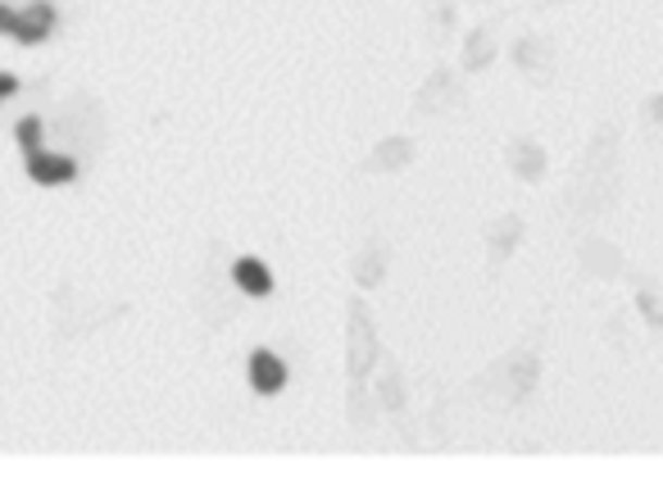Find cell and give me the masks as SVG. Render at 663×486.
<instances>
[{"label": "cell", "instance_id": "6da1fadb", "mask_svg": "<svg viewBox=\"0 0 663 486\" xmlns=\"http://www.w3.org/2000/svg\"><path fill=\"white\" fill-rule=\"evenodd\" d=\"M50 28H55V10L46 5V0H33V5H0V33L23 41V46H41L50 37Z\"/></svg>", "mask_w": 663, "mask_h": 486}, {"label": "cell", "instance_id": "7a4b0ae2", "mask_svg": "<svg viewBox=\"0 0 663 486\" xmlns=\"http://www.w3.org/2000/svg\"><path fill=\"white\" fill-rule=\"evenodd\" d=\"M377 360V327H373V314L364 310L360 300H354L350 310V377H354V400L364 391V377Z\"/></svg>", "mask_w": 663, "mask_h": 486}, {"label": "cell", "instance_id": "3957f363", "mask_svg": "<svg viewBox=\"0 0 663 486\" xmlns=\"http://www.w3.org/2000/svg\"><path fill=\"white\" fill-rule=\"evenodd\" d=\"M28 173H33V183H41V187H64V183H73V177H78V160L28 150Z\"/></svg>", "mask_w": 663, "mask_h": 486}, {"label": "cell", "instance_id": "277c9868", "mask_svg": "<svg viewBox=\"0 0 663 486\" xmlns=\"http://www.w3.org/2000/svg\"><path fill=\"white\" fill-rule=\"evenodd\" d=\"M250 387L260 396H277L287 387V364L277 360L273 350H254L250 354Z\"/></svg>", "mask_w": 663, "mask_h": 486}, {"label": "cell", "instance_id": "5b68a950", "mask_svg": "<svg viewBox=\"0 0 663 486\" xmlns=\"http://www.w3.org/2000/svg\"><path fill=\"white\" fill-rule=\"evenodd\" d=\"M233 283L241 287V296H250V300H260V296H268L273 291V273H268V264L264 260H237L233 264Z\"/></svg>", "mask_w": 663, "mask_h": 486}, {"label": "cell", "instance_id": "8992f818", "mask_svg": "<svg viewBox=\"0 0 663 486\" xmlns=\"http://www.w3.org/2000/svg\"><path fill=\"white\" fill-rule=\"evenodd\" d=\"M37 141H41V119H23L18 123V146L23 150H41Z\"/></svg>", "mask_w": 663, "mask_h": 486}, {"label": "cell", "instance_id": "52a82bcc", "mask_svg": "<svg viewBox=\"0 0 663 486\" xmlns=\"http://www.w3.org/2000/svg\"><path fill=\"white\" fill-rule=\"evenodd\" d=\"M18 91V83H14V73H0V100H10Z\"/></svg>", "mask_w": 663, "mask_h": 486}]
</instances>
